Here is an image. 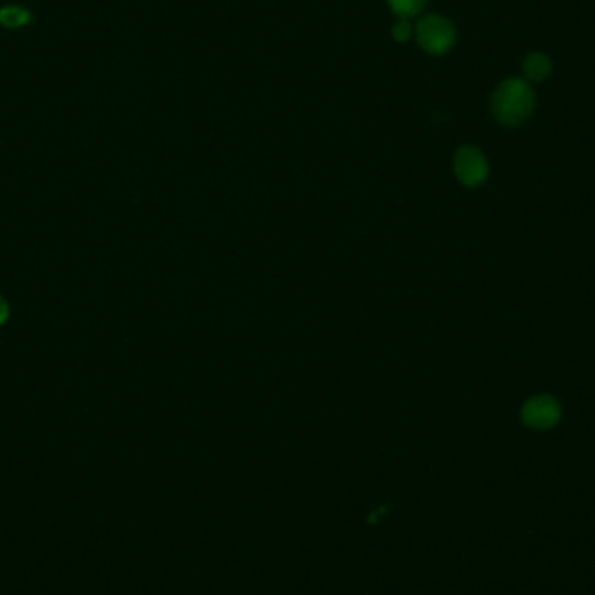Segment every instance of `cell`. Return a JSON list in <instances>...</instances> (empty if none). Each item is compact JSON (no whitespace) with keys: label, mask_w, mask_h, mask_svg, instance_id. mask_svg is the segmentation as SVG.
I'll list each match as a JSON object with an SVG mask.
<instances>
[{"label":"cell","mask_w":595,"mask_h":595,"mask_svg":"<svg viewBox=\"0 0 595 595\" xmlns=\"http://www.w3.org/2000/svg\"><path fill=\"white\" fill-rule=\"evenodd\" d=\"M534 91L526 79L504 81L491 98V111L494 119L504 126H519L528 120L534 110Z\"/></svg>","instance_id":"1"},{"label":"cell","mask_w":595,"mask_h":595,"mask_svg":"<svg viewBox=\"0 0 595 595\" xmlns=\"http://www.w3.org/2000/svg\"><path fill=\"white\" fill-rule=\"evenodd\" d=\"M417 41L423 51L430 54H444L455 45L456 32L453 23L434 14L418 23Z\"/></svg>","instance_id":"2"},{"label":"cell","mask_w":595,"mask_h":595,"mask_svg":"<svg viewBox=\"0 0 595 595\" xmlns=\"http://www.w3.org/2000/svg\"><path fill=\"white\" fill-rule=\"evenodd\" d=\"M561 419V406L551 396H534L523 408V421L536 430H547Z\"/></svg>","instance_id":"3"},{"label":"cell","mask_w":595,"mask_h":595,"mask_svg":"<svg viewBox=\"0 0 595 595\" xmlns=\"http://www.w3.org/2000/svg\"><path fill=\"white\" fill-rule=\"evenodd\" d=\"M487 160L475 147H462L455 155V173L463 185L477 187L487 178Z\"/></svg>","instance_id":"4"},{"label":"cell","mask_w":595,"mask_h":595,"mask_svg":"<svg viewBox=\"0 0 595 595\" xmlns=\"http://www.w3.org/2000/svg\"><path fill=\"white\" fill-rule=\"evenodd\" d=\"M523 72L526 81L542 82L551 75L552 60L545 53H531L523 62Z\"/></svg>","instance_id":"5"},{"label":"cell","mask_w":595,"mask_h":595,"mask_svg":"<svg viewBox=\"0 0 595 595\" xmlns=\"http://www.w3.org/2000/svg\"><path fill=\"white\" fill-rule=\"evenodd\" d=\"M389 4L398 18L409 20L411 16H417L425 7L427 0H389Z\"/></svg>","instance_id":"6"},{"label":"cell","mask_w":595,"mask_h":595,"mask_svg":"<svg viewBox=\"0 0 595 595\" xmlns=\"http://www.w3.org/2000/svg\"><path fill=\"white\" fill-rule=\"evenodd\" d=\"M392 34H394L396 41H398V43H406V41L411 37L413 30H411V24H409V22H408L406 18H400V20L394 24Z\"/></svg>","instance_id":"7"},{"label":"cell","mask_w":595,"mask_h":595,"mask_svg":"<svg viewBox=\"0 0 595 595\" xmlns=\"http://www.w3.org/2000/svg\"><path fill=\"white\" fill-rule=\"evenodd\" d=\"M9 303L0 296V326L9 319Z\"/></svg>","instance_id":"8"}]
</instances>
